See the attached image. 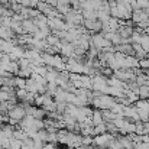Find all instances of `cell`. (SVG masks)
Segmentation results:
<instances>
[{"label":"cell","mask_w":149,"mask_h":149,"mask_svg":"<svg viewBox=\"0 0 149 149\" xmlns=\"http://www.w3.org/2000/svg\"><path fill=\"white\" fill-rule=\"evenodd\" d=\"M122 145L125 146V148H133V143H132V141H127V139H123V142H122Z\"/></svg>","instance_id":"obj_10"},{"label":"cell","mask_w":149,"mask_h":149,"mask_svg":"<svg viewBox=\"0 0 149 149\" xmlns=\"http://www.w3.org/2000/svg\"><path fill=\"white\" fill-rule=\"evenodd\" d=\"M107 127L104 126V125H99L96 129H94V133H104V130H106Z\"/></svg>","instance_id":"obj_9"},{"label":"cell","mask_w":149,"mask_h":149,"mask_svg":"<svg viewBox=\"0 0 149 149\" xmlns=\"http://www.w3.org/2000/svg\"><path fill=\"white\" fill-rule=\"evenodd\" d=\"M93 122H94L96 125H101V113H100V111H94V114H93Z\"/></svg>","instance_id":"obj_6"},{"label":"cell","mask_w":149,"mask_h":149,"mask_svg":"<svg viewBox=\"0 0 149 149\" xmlns=\"http://www.w3.org/2000/svg\"><path fill=\"white\" fill-rule=\"evenodd\" d=\"M0 90H1V86H0Z\"/></svg>","instance_id":"obj_13"},{"label":"cell","mask_w":149,"mask_h":149,"mask_svg":"<svg viewBox=\"0 0 149 149\" xmlns=\"http://www.w3.org/2000/svg\"><path fill=\"white\" fill-rule=\"evenodd\" d=\"M16 3H19V4L23 6V7H29V9H31V6H32V0H16Z\"/></svg>","instance_id":"obj_7"},{"label":"cell","mask_w":149,"mask_h":149,"mask_svg":"<svg viewBox=\"0 0 149 149\" xmlns=\"http://www.w3.org/2000/svg\"><path fill=\"white\" fill-rule=\"evenodd\" d=\"M38 1H47V0H38Z\"/></svg>","instance_id":"obj_12"},{"label":"cell","mask_w":149,"mask_h":149,"mask_svg":"<svg viewBox=\"0 0 149 149\" xmlns=\"http://www.w3.org/2000/svg\"><path fill=\"white\" fill-rule=\"evenodd\" d=\"M0 4L1 6H7L9 4V0H0Z\"/></svg>","instance_id":"obj_11"},{"label":"cell","mask_w":149,"mask_h":149,"mask_svg":"<svg viewBox=\"0 0 149 149\" xmlns=\"http://www.w3.org/2000/svg\"><path fill=\"white\" fill-rule=\"evenodd\" d=\"M7 116H9V123L13 125V126H17V125L26 117V111H25V107L22 106V103L15 104V106L7 111Z\"/></svg>","instance_id":"obj_1"},{"label":"cell","mask_w":149,"mask_h":149,"mask_svg":"<svg viewBox=\"0 0 149 149\" xmlns=\"http://www.w3.org/2000/svg\"><path fill=\"white\" fill-rule=\"evenodd\" d=\"M17 35L13 32V29L10 26H4V25H0V38L4 39V41H9V42H13L15 38Z\"/></svg>","instance_id":"obj_3"},{"label":"cell","mask_w":149,"mask_h":149,"mask_svg":"<svg viewBox=\"0 0 149 149\" xmlns=\"http://www.w3.org/2000/svg\"><path fill=\"white\" fill-rule=\"evenodd\" d=\"M36 9H38L41 13H44V15H48V16H49L51 13H52V6H51V4H48L47 1H39Z\"/></svg>","instance_id":"obj_4"},{"label":"cell","mask_w":149,"mask_h":149,"mask_svg":"<svg viewBox=\"0 0 149 149\" xmlns=\"http://www.w3.org/2000/svg\"><path fill=\"white\" fill-rule=\"evenodd\" d=\"M22 28H23V32H25L26 35H31V36H33V35H36V33L39 32V28L33 23L32 19L23 20V22H22Z\"/></svg>","instance_id":"obj_2"},{"label":"cell","mask_w":149,"mask_h":149,"mask_svg":"<svg viewBox=\"0 0 149 149\" xmlns=\"http://www.w3.org/2000/svg\"><path fill=\"white\" fill-rule=\"evenodd\" d=\"M10 149H22V142L15 139V138H12L10 139Z\"/></svg>","instance_id":"obj_5"},{"label":"cell","mask_w":149,"mask_h":149,"mask_svg":"<svg viewBox=\"0 0 149 149\" xmlns=\"http://www.w3.org/2000/svg\"><path fill=\"white\" fill-rule=\"evenodd\" d=\"M139 93H141V96H142V97H148L149 96V88L148 87H145V86H142V87H141V90H139Z\"/></svg>","instance_id":"obj_8"}]
</instances>
